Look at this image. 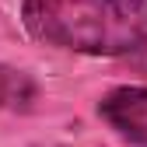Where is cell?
Listing matches in <instances>:
<instances>
[{
  "mask_svg": "<svg viewBox=\"0 0 147 147\" xmlns=\"http://www.w3.org/2000/svg\"><path fill=\"white\" fill-rule=\"evenodd\" d=\"M98 116L123 140H130L137 147H147V88H137V84L112 88L98 102Z\"/></svg>",
  "mask_w": 147,
  "mask_h": 147,
  "instance_id": "7a4b0ae2",
  "label": "cell"
},
{
  "mask_svg": "<svg viewBox=\"0 0 147 147\" xmlns=\"http://www.w3.org/2000/svg\"><path fill=\"white\" fill-rule=\"evenodd\" d=\"M53 147H63V144H53Z\"/></svg>",
  "mask_w": 147,
  "mask_h": 147,
  "instance_id": "277c9868",
  "label": "cell"
},
{
  "mask_svg": "<svg viewBox=\"0 0 147 147\" xmlns=\"http://www.w3.org/2000/svg\"><path fill=\"white\" fill-rule=\"evenodd\" d=\"M21 25L53 49L130 56L147 49V0H21Z\"/></svg>",
  "mask_w": 147,
  "mask_h": 147,
  "instance_id": "6da1fadb",
  "label": "cell"
},
{
  "mask_svg": "<svg viewBox=\"0 0 147 147\" xmlns=\"http://www.w3.org/2000/svg\"><path fill=\"white\" fill-rule=\"evenodd\" d=\"M39 98V84L32 74L0 63V112H28Z\"/></svg>",
  "mask_w": 147,
  "mask_h": 147,
  "instance_id": "3957f363",
  "label": "cell"
}]
</instances>
